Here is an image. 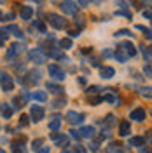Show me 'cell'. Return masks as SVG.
Segmentation results:
<instances>
[{
    "instance_id": "19",
    "label": "cell",
    "mask_w": 152,
    "mask_h": 153,
    "mask_svg": "<svg viewBox=\"0 0 152 153\" xmlns=\"http://www.w3.org/2000/svg\"><path fill=\"white\" fill-rule=\"evenodd\" d=\"M32 99H37V101H46L47 99V94H46V91H37V92H33V94H30Z\"/></svg>"
},
{
    "instance_id": "42",
    "label": "cell",
    "mask_w": 152,
    "mask_h": 153,
    "mask_svg": "<svg viewBox=\"0 0 152 153\" xmlns=\"http://www.w3.org/2000/svg\"><path fill=\"white\" fill-rule=\"evenodd\" d=\"M70 136H72L74 139H79V137H81V136H79V132H77V131H70Z\"/></svg>"
},
{
    "instance_id": "40",
    "label": "cell",
    "mask_w": 152,
    "mask_h": 153,
    "mask_svg": "<svg viewBox=\"0 0 152 153\" xmlns=\"http://www.w3.org/2000/svg\"><path fill=\"white\" fill-rule=\"evenodd\" d=\"M143 71L147 73V76H150V63H147V65H145V68H143Z\"/></svg>"
},
{
    "instance_id": "29",
    "label": "cell",
    "mask_w": 152,
    "mask_h": 153,
    "mask_svg": "<svg viewBox=\"0 0 152 153\" xmlns=\"http://www.w3.org/2000/svg\"><path fill=\"white\" fill-rule=\"evenodd\" d=\"M28 124H30L28 117H26V115H21V118H19V125H21V127H26Z\"/></svg>"
},
{
    "instance_id": "38",
    "label": "cell",
    "mask_w": 152,
    "mask_h": 153,
    "mask_svg": "<svg viewBox=\"0 0 152 153\" xmlns=\"http://www.w3.org/2000/svg\"><path fill=\"white\" fill-rule=\"evenodd\" d=\"M114 124V117H112V115H108V117H107V120H105V125H112Z\"/></svg>"
},
{
    "instance_id": "23",
    "label": "cell",
    "mask_w": 152,
    "mask_h": 153,
    "mask_svg": "<svg viewBox=\"0 0 152 153\" xmlns=\"http://www.w3.org/2000/svg\"><path fill=\"white\" fill-rule=\"evenodd\" d=\"M140 49H142V52H143V56H145V59H147V63H150V47H145V44H142Z\"/></svg>"
},
{
    "instance_id": "49",
    "label": "cell",
    "mask_w": 152,
    "mask_h": 153,
    "mask_svg": "<svg viewBox=\"0 0 152 153\" xmlns=\"http://www.w3.org/2000/svg\"><path fill=\"white\" fill-rule=\"evenodd\" d=\"M61 153H68V152H67V150H63V152H61Z\"/></svg>"
},
{
    "instance_id": "25",
    "label": "cell",
    "mask_w": 152,
    "mask_h": 153,
    "mask_svg": "<svg viewBox=\"0 0 152 153\" xmlns=\"http://www.w3.org/2000/svg\"><path fill=\"white\" fill-rule=\"evenodd\" d=\"M47 89H51V92H54V94H59V92H61V87L54 85V84H51V82H47Z\"/></svg>"
},
{
    "instance_id": "48",
    "label": "cell",
    "mask_w": 152,
    "mask_h": 153,
    "mask_svg": "<svg viewBox=\"0 0 152 153\" xmlns=\"http://www.w3.org/2000/svg\"><path fill=\"white\" fill-rule=\"evenodd\" d=\"M40 153H49V148H44V150H40Z\"/></svg>"
},
{
    "instance_id": "35",
    "label": "cell",
    "mask_w": 152,
    "mask_h": 153,
    "mask_svg": "<svg viewBox=\"0 0 152 153\" xmlns=\"http://www.w3.org/2000/svg\"><path fill=\"white\" fill-rule=\"evenodd\" d=\"M138 30H142L143 33H145V37H147V38H150V30H149V28H143V26H138Z\"/></svg>"
},
{
    "instance_id": "4",
    "label": "cell",
    "mask_w": 152,
    "mask_h": 153,
    "mask_svg": "<svg viewBox=\"0 0 152 153\" xmlns=\"http://www.w3.org/2000/svg\"><path fill=\"white\" fill-rule=\"evenodd\" d=\"M0 85H2V89H4L5 92H11V91H12V87H14L12 76L7 75V73H4V71H0Z\"/></svg>"
},
{
    "instance_id": "12",
    "label": "cell",
    "mask_w": 152,
    "mask_h": 153,
    "mask_svg": "<svg viewBox=\"0 0 152 153\" xmlns=\"http://www.w3.org/2000/svg\"><path fill=\"white\" fill-rule=\"evenodd\" d=\"M49 129L54 131V132L61 129V117H59V115H54V117H53V120L49 122Z\"/></svg>"
},
{
    "instance_id": "28",
    "label": "cell",
    "mask_w": 152,
    "mask_h": 153,
    "mask_svg": "<svg viewBox=\"0 0 152 153\" xmlns=\"http://www.w3.org/2000/svg\"><path fill=\"white\" fill-rule=\"evenodd\" d=\"M5 40H7V33L4 31V28H2V30H0V47L5 44Z\"/></svg>"
},
{
    "instance_id": "10",
    "label": "cell",
    "mask_w": 152,
    "mask_h": 153,
    "mask_svg": "<svg viewBox=\"0 0 152 153\" xmlns=\"http://www.w3.org/2000/svg\"><path fill=\"white\" fill-rule=\"evenodd\" d=\"M19 16H21V19L28 21V19L33 16V7H30V5H21V7H19Z\"/></svg>"
},
{
    "instance_id": "47",
    "label": "cell",
    "mask_w": 152,
    "mask_h": 153,
    "mask_svg": "<svg viewBox=\"0 0 152 153\" xmlns=\"http://www.w3.org/2000/svg\"><path fill=\"white\" fill-rule=\"evenodd\" d=\"M140 153H150V148H147V150H142Z\"/></svg>"
},
{
    "instance_id": "46",
    "label": "cell",
    "mask_w": 152,
    "mask_h": 153,
    "mask_svg": "<svg viewBox=\"0 0 152 153\" xmlns=\"http://www.w3.org/2000/svg\"><path fill=\"white\" fill-rule=\"evenodd\" d=\"M4 18H5V19H14V14H12V12H9V14H7V16H4Z\"/></svg>"
},
{
    "instance_id": "17",
    "label": "cell",
    "mask_w": 152,
    "mask_h": 153,
    "mask_svg": "<svg viewBox=\"0 0 152 153\" xmlns=\"http://www.w3.org/2000/svg\"><path fill=\"white\" fill-rule=\"evenodd\" d=\"M129 129H131L129 122H128V120H123L121 125H119V134H121V136H128V134H129Z\"/></svg>"
},
{
    "instance_id": "43",
    "label": "cell",
    "mask_w": 152,
    "mask_h": 153,
    "mask_svg": "<svg viewBox=\"0 0 152 153\" xmlns=\"http://www.w3.org/2000/svg\"><path fill=\"white\" fill-rule=\"evenodd\" d=\"M70 37H72V38L79 37V30H74V31H70Z\"/></svg>"
},
{
    "instance_id": "16",
    "label": "cell",
    "mask_w": 152,
    "mask_h": 153,
    "mask_svg": "<svg viewBox=\"0 0 152 153\" xmlns=\"http://www.w3.org/2000/svg\"><path fill=\"white\" fill-rule=\"evenodd\" d=\"M25 137H21V141H14L12 143V153H25Z\"/></svg>"
},
{
    "instance_id": "26",
    "label": "cell",
    "mask_w": 152,
    "mask_h": 153,
    "mask_svg": "<svg viewBox=\"0 0 152 153\" xmlns=\"http://www.w3.org/2000/svg\"><path fill=\"white\" fill-rule=\"evenodd\" d=\"M59 45H61L63 49H70L72 47V40H70V38H63V40L59 42Z\"/></svg>"
},
{
    "instance_id": "32",
    "label": "cell",
    "mask_w": 152,
    "mask_h": 153,
    "mask_svg": "<svg viewBox=\"0 0 152 153\" xmlns=\"http://www.w3.org/2000/svg\"><path fill=\"white\" fill-rule=\"evenodd\" d=\"M74 150H75V153H86V148L82 146V144H75Z\"/></svg>"
},
{
    "instance_id": "15",
    "label": "cell",
    "mask_w": 152,
    "mask_h": 153,
    "mask_svg": "<svg viewBox=\"0 0 152 153\" xmlns=\"http://www.w3.org/2000/svg\"><path fill=\"white\" fill-rule=\"evenodd\" d=\"M4 31H5V33H14V37H18V38L25 37V35H23V31H21L16 25H11V26H7V28H4Z\"/></svg>"
},
{
    "instance_id": "39",
    "label": "cell",
    "mask_w": 152,
    "mask_h": 153,
    "mask_svg": "<svg viewBox=\"0 0 152 153\" xmlns=\"http://www.w3.org/2000/svg\"><path fill=\"white\" fill-rule=\"evenodd\" d=\"M96 92H98V87H96V85H93V87H89V89H87V94H96Z\"/></svg>"
},
{
    "instance_id": "18",
    "label": "cell",
    "mask_w": 152,
    "mask_h": 153,
    "mask_svg": "<svg viewBox=\"0 0 152 153\" xmlns=\"http://www.w3.org/2000/svg\"><path fill=\"white\" fill-rule=\"evenodd\" d=\"M114 68H110V66H105L100 70V75H102V78H112L114 76Z\"/></svg>"
},
{
    "instance_id": "9",
    "label": "cell",
    "mask_w": 152,
    "mask_h": 153,
    "mask_svg": "<svg viewBox=\"0 0 152 153\" xmlns=\"http://www.w3.org/2000/svg\"><path fill=\"white\" fill-rule=\"evenodd\" d=\"M30 115H32V120H33V122H40V120L44 118V108L38 106V105H33L32 110H30Z\"/></svg>"
},
{
    "instance_id": "7",
    "label": "cell",
    "mask_w": 152,
    "mask_h": 153,
    "mask_svg": "<svg viewBox=\"0 0 152 153\" xmlns=\"http://www.w3.org/2000/svg\"><path fill=\"white\" fill-rule=\"evenodd\" d=\"M40 70H32L28 73V78H19V82L21 84H37L38 80H40Z\"/></svg>"
},
{
    "instance_id": "24",
    "label": "cell",
    "mask_w": 152,
    "mask_h": 153,
    "mask_svg": "<svg viewBox=\"0 0 152 153\" xmlns=\"http://www.w3.org/2000/svg\"><path fill=\"white\" fill-rule=\"evenodd\" d=\"M108 153H123V150H121V144L112 143L110 146H108Z\"/></svg>"
},
{
    "instance_id": "52",
    "label": "cell",
    "mask_w": 152,
    "mask_h": 153,
    "mask_svg": "<svg viewBox=\"0 0 152 153\" xmlns=\"http://www.w3.org/2000/svg\"><path fill=\"white\" fill-rule=\"evenodd\" d=\"M0 16H2V14H0Z\"/></svg>"
},
{
    "instance_id": "27",
    "label": "cell",
    "mask_w": 152,
    "mask_h": 153,
    "mask_svg": "<svg viewBox=\"0 0 152 153\" xmlns=\"http://www.w3.org/2000/svg\"><path fill=\"white\" fill-rule=\"evenodd\" d=\"M14 105L18 106V108H21V106H25V97H23V96H21V97H14Z\"/></svg>"
},
{
    "instance_id": "11",
    "label": "cell",
    "mask_w": 152,
    "mask_h": 153,
    "mask_svg": "<svg viewBox=\"0 0 152 153\" xmlns=\"http://www.w3.org/2000/svg\"><path fill=\"white\" fill-rule=\"evenodd\" d=\"M129 117H131V120H135V122H142V120H145L147 113H145V110H143V108H136V110L131 111Z\"/></svg>"
},
{
    "instance_id": "34",
    "label": "cell",
    "mask_w": 152,
    "mask_h": 153,
    "mask_svg": "<svg viewBox=\"0 0 152 153\" xmlns=\"http://www.w3.org/2000/svg\"><path fill=\"white\" fill-rule=\"evenodd\" d=\"M100 101H103V99H102V96H98V97H91V99H89V103H91V105H98Z\"/></svg>"
},
{
    "instance_id": "8",
    "label": "cell",
    "mask_w": 152,
    "mask_h": 153,
    "mask_svg": "<svg viewBox=\"0 0 152 153\" xmlns=\"http://www.w3.org/2000/svg\"><path fill=\"white\" fill-rule=\"evenodd\" d=\"M61 10H63L65 14H70V16H75L77 14V7L72 0H63V2H61Z\"/></svg>"
},
{
    "instance_id": "37",
    "label": "cell",
    "mask_w": 152,
    "mask_h": 153,
    "mask_svg": "<svg viewBox=\"0 0 152 153\" xmlns=\"http://www.w3.org/2000/svg\"><path fill=\"white\" fill-rule=\"evenodd\" d=\"M35 26H37L38 30H42V31H46V26H44V23H42V21H35Z\"/></svg>"
},
{
    "instance_id": "3",
    "label": "cell",
    "mask_w": 152,
    "mask_h": 153,
    "mask_svg": "<svg viewBox=\"0 0 152 153\" xmlns=\"http://www.w3.org/2000/svg\"><path fill=\"white\" fill-rule=\"evenodd\" d=\"M28 56H30V59H33V63H37V65H40V63L46 61V52H44V49H40V47L32 49Z\"/></svg>"
},
{
    "instance_id": "20",
    "label": "cell",
    "mask_w": 152,
    "mask_h": 153,
    "mask_svg": "<svg viewBox=\"0 0 152 153\" xmlns=\"http://www.w3.org/2000/svg\"><path fill=\"white\" fill-rule=\"evenodd\" d=\"M0 111H2V115H4L5 118H11V117H12V108H11L9 105H2L0 106Z\"/></svg>"
},
{
    "instance_id": "36",
    "label": "cell",
    "mask_w": 152,
    "mask_h": 153,
    "mask_svg": "<svg viewBox=\"0 0 152 153\" xmlns=\"http://www.w3.org/2000/svg\"><path fill=\"white\" fill-rule=\"evenodd\" d=\"M63 105H65V99H61V101H59V99H56V101L53 103V106H54V108H59V106H63Z\"/></svg>"
},
{
    "instance_id": "41",
    "label": "cell",
    "mask_w": 152,
    "mask_h": 153,
    "mask_svg": "<svg viewBox=\"0 0 152 153\" xmlns=\"http://www.w3.org/2000/svg\"><path fill=\"white\" fill-rule=\"evenodd\" d=\"M102 54H103L105 57H110V56H112V51H110V49H105V51L102 52Z\"/></svg>"
},
{
    "instance_id": "31",
    "label": "cell",
    "mask_w": 152,
    "mask_h": 153,
    "mask_svg": "<svg viewBox=\"0 0 152 153\" xmlns=\"http://www.w3.org/2000/svg\"><path fill=\"white\" fill-rule=\"evenodd\" d=\"M42 143H44V139H35V141H33V150H40Z\"/></svg>"
},
{
    "instance_id": "51",
    "label": "cell",
    "mask_w": 152,
    "mask_h": 153,
    "mask_svg": "<svg viewBox=\"0 0 152 153\" xmlns=\"http://www.w3.org/2000/svg\"><path fill=\"white\" fill-rule=\"evenodd\" d=\"M0 2H2V0H0Z\"/></svg>"
},
{
    "instance_id": "1",
    "label": "cell",
    "mask_w": 152,
    "mask_h": 153,
    "mask_svg": "<svg viewBox=\"0 0 152 153\" xmlns=\"http://www.w3.org/2000/svg\"><path fill=\"white\" fill-rule=\"evenodd\" d=\"M136 54V49L131 42H123V44H119V47H117V52H115V59L119 61V63H126L128 61V57H133Z\"/></svg>"
},
{
    "instance_id": "21",
    "label": "cell",
    "mask_w": 152,
    "mask_h": 153,
    "mask_svg": "<svg viewBox=\"0 0 152 153\" xmlns=\"http://www.w3.org/2000/svg\"><path fill=\"white\" fill-rule=\"evenodd\" d=\"M51 139H54L59 146H61V144H67V141H68L67 136H59V134H51Z\"/></svg>"
},
{
    "instance_id": "5",
    "label": "cell",
    "mask_w": 152,
    "mask_h": 153,
    "mask_svg": "<svg viewBox=\"0 0 152 153\" xmlns=\"http://www.w3.org/2000/svg\"><path fill=\"white\" fill-rule=\"evenodd\" d=\"M84 115L82 113H79V111H68L67 113V120H68V124H72V125H79V124H82L84 122Z\"/></svg>"
},
{
    "instance_id": "22",
    "label": "cell",
    "mask_w": 152,
    "mask_h": 153,
    "mask_svg": "<svg viewBox=\"0 0 152 153\" xmlns=\"http://www.w3.org/2000/svg\"><path fill=\"white\" fill-rule=\"evenodd\" d=\"M145 144V137H131L129 139V146H143Z\"/></svg>"
},
{
    "instance_id": "6",
    "label": "cell",
    "mask_w": 152,
    "mask_h": 153,
    "mask_svg": "<svg viewBox=\"0 0 152 153\" xmlns=\"http://www.w3.org/2000/svg\"><path fill=\"white\" fill-rule=\"evenodd\" d=\"M47 71L54 80H63V78H65V71L61 70V66H58V65H49Z\"/></svg>"
},
{
    "instance_id": "50",
    "label": "cell",
    "mask_w": 152,
    "mask_h": 153,
    "mask_svg": "<svg viewBox=\"0 0 152 153\" xmlns=\"http://www.w3.org/2000/svg\"><path fill=\"white\" fill-rule=\"evenodd\" d=\"M0 153H5V152H4V150H0Z\"/></svg>"
},
{
    "instance_id": "44",
    "label": "cell",
    "mask_w": 152,
    "mask_h": 153,
    "mask_svg": "<svg viewBox=\"0 0 152 153\" xmlns=\"http://www.w3.org/2000/svg\"><path fill=\"white\" fill-rule=\"evenodd\" d=\"M79 4H81V5H82V7H86V5H87V4H89V0H79Z\"/></svg>"
},
{
    "instance_id": "13",
    "label": "cell",
    "mask_w": 152,
    "mask_h": 153,
    "mask_svg": "<svg viewBox=\"0 0 152 153\" xmlns=\"http://www.w3.org/2000/svg\"><path fill=\"white\" fill-rule=\"evenodd\" d=\"M79 132H81L79 134L81 137H93V136H95V127H93V125H86V127H82Z\"/></svg>"
},
{
    "instance_id": "2",
    "label": "cell",
    "mask_w": 152,
    "mask_h": 153,
    "mask_svg": "<svg viewBox=\"0 0 152 153\" xmlns=\"http://www.w3.org/2000/svg\"><path fill=\"white\" fill-rule=\"evenodd\" d=\"M47 21L51 23V26H53V28H56V30H63V28H67V26H68L67 19L61 18V16H58V14H54V12L47 14Z\"/></svg>"
},
{
    "instance_id": "33",
    "label": "cell",
    "mask_w": 152,
    "mask_h": 153,
    "mask_svg": "<svg viewBox=\"0 0 152 153\" xmlns=\"http://www.w3.org/2000/svg\"><path fill=\"white\" fill-rule=\"evenodd\" d=\"M140 94L145 96V97L149 99V97H150V89H149V87H147V89H140Z\"/></svg>"
},
{
    "instance_id": "45",
    "label": "cell",
    "mask_w": 152,
    "mask_h": 153,
    "mask_svg": "<svg viewBox=\"0 0 152 153\" xmlns=\"http://www.w3.org/2000/svg\"><path fill=\"white\" fill-rule=\"evenodd\" d=\"M143 18L150 19V10H145V12H143Z\"/></svg>"
},
{
    "instance_id": "30",
    "label": "cell",
    "mask_w": 152,
    "mask_h": 153,
    "mask_svg": "<svg viewBox=\"0 0 152 153\" xmlns=\"http://www.w3.org/2000/svg\"><path fill=\"white\" fill-rule=\"evenodd\" d=\"M126 35H131V31H129V30H119V31L115 33V37H126Z\"/></svg>"
},
{
    "instance_id": "14",
    "label": "cell",
    "mask_w": 152,
    "mask_h": 153,
    "mask_svg": "<svg viewBox=\"0 0 152 153\" xmlns=\"http://www.w3.org/2000/svg\"><path fill=\"white\" fill-rule=\"evenodd\" d=\"M21 47H23V45H19V44H12V45L9 47V51L5 52V57H7V59H12V57L21 51Z\"/></svg>"
}]
</instances>
